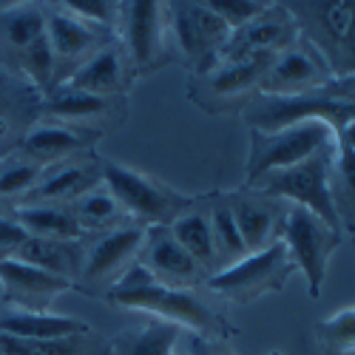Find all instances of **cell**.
<instances>
[{"label":"cell","mask_w":355,"mask_h":355,"mask_svg":"<svg viewBox=\"0 0 355 355\" xmlns=\"http://www.w3.org/2000/svg\"><path fill=\"white\" fill-rule=\"evenodd\" d=\"M336 148H341V151H352V154H355V123H347V125L336 134Z\"/></svg>","instance_id":"cell-39"},{"label":"cell","mask_w":355,"mask_h":355,"mask_svg":"<svg viewBox=\"0 0 355 355\" xmlns=\"http://www.w3.org/2000/svg\"><path fill=\"white\" fill-rule=\"evenodd\" d=\"M250 125L253 131H276L302 120H318L327 123L336 134L355 123V77H344L338 83H327L307 94L293 97H268L259 94V100L250 108Z\"/></svg>","instance_id":"cell-2"},{"label":"cell","mask_w":355,"mask_h":355,"mask_svg":"<svg viewBox=\"0 0 355 355\" xmlns=\"http://www.w3.org/2000/svg\"><path fill=\"white\" fill-rule=\"evenodd\" d=\"M120 205L105 188H94L71 202V216L80 222V227H105L120 216Z\"/></svg>","instance_id":"cell-26"},{"label":"cell","mask_w":355,"mask_h":355,"mask_svg":"<svg viewBox=\"0 0 355 355\" xmlns=\"http://www.w3.org/2000/svg\"><path fill=\"white\" fill-rule=\"evenodd\" d=\"M324 151H336V131L318 120H302L276 131H250L248 180L256 182Z\"/></svg>","instance_id":"cell-3"},{"label":"cell","mask_w":355,"mask_h":355,"mask_svg":"<svg viewBox=\"0 0 355 355\" xmlns=\"http://www.w3.org/2000/svg\"><path fill=\"white\" fill-rule=\"evenodd\" d=\"M208 9L230 26V32H236V28H242L245 23L256 20L268 9V3H256V0H208Z\"/></svg>","instance_id":"cell-34"},{"label":"cell","mask_w":355,"mask_h":355,"mask_svg":"<svg viewBox=\"0 0 355 355\" xmlns=\"http://www.w3.org/2000/svg\"><path fill=\"white\" fill-rule=\"evenodd\" d=\"M103 108H105L103 97L83 94V92H74V88H66V85L49 103V114L60 116V120H85V116H97Z\"/></svg>","instance_id":"cell-30"},{"label":"cell","mask_w":355,"mask_h":355,"mask_svg":"<svg viewBox=\"0 0 355 355\" xmlns=\"http://www.w3.org/2000/svg\"><path fill=\"white\" fill-rule=\"evenodd\" d=\"M145 268L154 273L157 282L168 287H188L202 276V268L191 259V253L173 239L171 227H154L145 233Z\"/></svg>","instance_id":"cell-12"},{"label":"cell","mask_w":355,"mask_h":355,"mask_svg":"<svg viewBox=\"0 0 355 355\" xmlns=\"http://www.w3.org/2000/svg\"><path fill=\"white\" fill-rule=\"evenodd\" d=\"M80 145H83V137L66 125H37L35 131L26 134L23 151L32 162L46 165V162H57L74 154Z\"/></svg>","instance_id":"cell-24"},{"label":"cell","mask_w":355,"mask_h":355,"mask_svg":"<svg viewBox=\"0 0 355 355\" xmlns=\"http://www.w3.org/2000/svg\"><path fill=\"white\" fill-rule=\"evenodd\" d=\"M54 63H57V57H54L49 40H46V35L37 37L32 46H26V49L20 51V66H23V71L32 77L37 85H46V83L51 80Z\"/></svg>","instance_id":"cell-31"},{"label":"cell","mask_w":355,"mask_h":355,"mask_svg":"<svg viewBox=\"0 0 355 355\" xmlns=\"http://www.w3.org/2000/svg\"><path fill=\"white\" fill-rule=\"evenodd\" d=\"M43 176V165L23 159V162H12L9 168L0 171V196H17V193H28Z\"/></svg>","instance_id":"cell-32"},{"label":"cell","mask_w":355,"mask_h":355,"mask_svg":"<svg viewBox=\"0 0 355 355\" xmlns=\"http://www.w3.org/2000/svg\"><path fill=\"white\" fill-rule=\"evenodd\" d=\"M293 261L295 270L304 273L307 293L318 299L324 284H327V270H330V256L336 253L341 242V230L330 227L304 208H293L284 216L282 225V239H279Z\"/></svg>","instance_id":"cell-5"},{"label":"cell","mask_w":355,"mask_h":355,"mask_svg":"<svg viewBox=\"0 0 355 355\" xmlns=\"http://www.w3.org/2000/svg\"><path fill=\"white\" fill-rule=\"evenodd\" d=\"M123 80V60L116 49H103L97 51L94 57L74 71V77L66 80V88H74V92H83V94H94V97H103L111 94L116 85Z\"/></svg>","instance_id":"cell-20"},{"label":"cell","mask_w":355,"mask_h":355,"mask_svg":"<svg viewBox=\"0 0 355 355\" xmlns=\"http://www.w3.org/2000/svg\"><path fill=\"white\" fill-rule=\"evenodd\" d=\"M100 182V171L92 165H66L60 171H51L40 176V182L28 191V205H57V202H74L83 193L94 191Z\"/></svg>","instance_id":"cell-17"},{"label":"cell","mask_w":355,"mask_h":355,"mask_svg":"<svg viewBox=\"0 0 355 355\" xmlns=\"http://www.w3.org/2000/svg\"><path fill=\"white\" fill-rule=\"evenodd\" d=\"M336 162L341 168V176L344 182L349 185V191L355 193V154L352 151H341V148H336Z\"/></svg>","instance_id":"cell-38"},{"label":"cell","mask_w":355,"mask_h":355,"mask_svg":"<svg viewBox=\"0 0 355 355\" xmlns=\"http://www.w3.org/2000/svg\"><path fill=\"white\" fill-rule=\"evenodd\" d=\"M0 355H77V347H74L71 338H63V341H28V338L0 336Z\"/></svg>","instance_id":"cell-33"},{"label":"cell","mask_w":355,"mask_h":355,"mask_svg":"<svg viewBox=\"0 0 355 355\" xmlns=\"http://www.w3.org/2000/svg\"><path fill=\"white\" fill-rule=\"evenodd\" d=\"M211 233H214V248H216V256H225L227 264L239 261L248 256L245 245H242V236L236 230V222H233V214L230 208H216L211 211ZM225 264V268H227Z\"/></svg>","instance_id":"cell-29"},{"label":"cell","mask_w":355,"mask_h":355,"mask_svg":"<svg viewBox=\"0 0 355 355\" xmlns=\"http://www.w3.org/2000/svg\"><path fill=\"white\" fill-rule=\"evenodd\" d=\"M318 338L336 355L355 352V307H344L318 324Z\"/></svg>","instance_id":"cell-28"},{"label":"cell","mask_w":355,"mask_h":355,"mask_svg":"<svg viewBox=\"0 0 355 355\" xmlns=\"http://www.w3.org/2000/svg\"><path fill=\"white\" fill-rule=\"evenodd\" d=\"M336 162V151L315 154L293 168L273 171L261 176L253 185H259L261 193L276 196V199H290L295 208H304L330 227L341 230L338 225V211H336V196L330 185V168Z\"/></svg>","instance_id":"cell-4"},{"label":"cell","mask_w":355,"mask_h":355,"mask_svg":"<svg viewBox=\"0 0 355 355\" xmlns=\"http://www.w3.org/2000/svg\"><path fill=\"white\" fill-rule=\"evenodd\" d=\"M12 259H20L26 264H32V268H40L51 276H60L69 282L83 276V264H85V256H83L77 242L43 239V236H28V239L12 253Z\"/></svg>","instance_id":"cell-14"},{"label":"cell","mask_w":355,"mask_h":355,"mask_svg":"<svg viewBox=\"0 0 355 355\" xmlns=\"http://www.w3.org/2000/svg\"><path fill=\"white\" fill-rule=\"evenodd\" d=\"M108 299L128 310H142L154 315L157 321L176 324L180 330H188L193 336H205L219 330V318L202 299L188 290V287H168L154 279V273L145 264H131L108 293Z\"/></svg>","instance_id":"cell-1"},{"label":"cell","mask_w":355,"mask_h":355,"mask_svg":"<svg viewBox=\"0 0 355 355\" xmlns=\"http://www.w3.org/2000/svg\"><path fill=\"white\" fill-rule=\"evenodd\" d=\"M236 230L242 236V245L248 253H259L264 248L273 245V227H276V216L261 208L256 202H239L236 208H230Z\"/></svg>","instance_id":"cell-25"},{"label":"cell","mask_w":355,"mask_h":355,"mask_svg":"<svg viewBox=\"0 0 355 355\" xmlns=\"http://www.w3.org/2000/svg\"><path fill=\"white\" fill-rule=\"evenodd\" d=\"M63 12L92 23V26H105L114 17V3H105V0H66Z\"/></svg>","instance_id":"cell-35"},{"label":"cell","mask_w":355,"mask_h":355,"mask_svg":"<svg viewBox=\"0 0 355 355\" xmlns=\"http://www.w3.org/2000/svg\"><path fill=\"white\" fill-rule=\"evenodd\" d=\"M173 355H176V352H173Z\"/></svg>","instance_id":"cell-41"},{"label":"cell","mask_w":355,"mask_h":355,"mask_svg":"<svg viewBox=\"0 0 355 355\" xmlns=\"http://www.w3.org/2000/svg\"><path fill=\"white\" fill-rule=\"evenodd\" d=\"M171 28L180 49L196 63H216L230 37V26L208 9V3H171Z\"/></svg>","instance_id":"cell-10"},{"label":"cell","mask_w":355,"mask_h":355,"mask_svg":"<svg viewBox=\"0 0 355 355\" xmlns=\"http://www.w3.org/2000/svg\"><path fill=\"white\" fill-rule=\"evenodd\" d=\"M270 355H282V352H270Z\"/></svg>","instance_id":"cell-40"},{"label":"cell","mask_w":355,"mask_h":355,"mask_svg":"<svg viewBox=\"0 0 355 355\" xmlns=\"http://www.w3.org/2000/svg\"><path fill=\"white\" fill-rule=\"evenodd\" d=\"M273 60L276 54H250L230 63H219L211 71V92L219 97H233V94H248L253 88H261V80L273 66Z\"/></svg>","instance_id":"cell-18"},{"label":"cell","mask_w":355,"mask_h":355,"mask_svg":"<svg viewBox=\"0 0 355 355\" xmlns=\"http://www.w3.org/2000/svg\"><path fill=\"white\" fill-rule=\"evenodd\" d=\"M74 282L51 276L20 259H0V293L15 310H46L57 295L71 290Z\"/></svg>","instance_id":"cell-11"},{"label":"cell","mask_w":355,"mask_h":355,"mask_svg":"<svg viewBox=\"0 0 355 355\" xmlns=\"http://www.w3.org/2000/svg\"><path fill=\"white\" fill-rule=\"evenodd\" d=\"M295 40H299L295 15L282 6H276V9L268 6L256 20L230 32V37H227L225 49L219 51L214 66L239 60V57H250V54H279V51L290 49Z\"/></svg>","instance_id":"cell-9"},{"label":"cell","mask_w":355,"mask_h":355,"mask_svg":"<svg viewBox=\"0 0 355 355\" xmlns=\"http://www.w3.org/2000/svg\"><path fill=\"white\" fill-rule=\"evenodd\" d=\"M100 180L123 211H128L139 219H148V222H159L182 205L180 196H173L168 188L157 185L151 176L131 171L125 165H116V162L103 165Z\"/></svg>","instance_id":"cell-8"},{"label":"cell","mask_w":355,"mask_h":355,"mask_svg":"<svg viewBox=\"0 0 355 355\" xmlns=\"http://www.w3.org/2000/svg\"><path fill=\"white\" fill-rule=\"evenodd\" d=\"M188 355H233L227 347L211 341V338H205V336H188Z\"/></svg>","instance_id":"cell-37"},{"label":"cell","mask_w":355,"mask_h":355,"mask_svg":"<svg viewBox=\"0 0 355 355\" xmlns=\"http://www.w3.org/2000/svg\"><path fill=\"white\" fill-rule=\"evenodd\" d=\"M3 35L9 46L23 51L26 46H32L37 37L46 35V15L35 6H17L3 12Z\"/></svg>","instance_id":"cell-27"},{"label":"cell","mask_w":355,"mask_h":355,"mask_svg":"<svg viewBox=\"0 0 355 355\" xmlns=\"http://www.w3.org/2000/svg\"><path fill=\"white\" fill-rule=\"evenodd\" d=\"M182 330L168 321H151L148 327L125 333L114 341L111 355H173Z\"/></svg>","instance_id":"cell-22"},{"label":"cell","mask_w":355,"mask_h":355,"mask_svg":"<svg viewBox=\"0 0 355 355\" xmlns=\"http://www.w3.org/2000/svg\"><path fill=\"white\" fill-rule=\"evenodd\" d=\"M88 324L71 315H57L49 310H9L0 313V336L28 341H63L83 336Z\"/></svg>","instance_id":"cell-13"},{"label":"cell","mask_w":355,"mask_h":355,"mask_svg":"<svg viewBox=\"0 0 355 355\" xmlns=\"http://www.w3.org/2000/svg\"><path fill=\"white\" fill-rule=\"evenodd\" d=\"M26 239H28V233L17 219H0V250L3 253L12 256Z\"/></svg>","instance_id":"cell-36"},{"label":"cell","mask_w":355,"mask_h":355,"mask_svg":"<svg viewBox=\"0 0 355 355\" xmlns=\"http://www.w3.org/2000/svg\"><path fill=\"white\" fill-rule=\"evenodd\" d=\"M46 40L57 60H74L97 43V28L60 9L46 17Z\"/></svg>","instance_id":"cell-19"},{"label":"cell","mask_w":355,"mask_h":355,"mask_svg":"<svg viewBox=\"0 0 355 355\" xmlns=\"http://www.w3.org/2000/svg\"><path fill=\"white\" fill-rule=\"evenodd\" d=\"M293 261L282 242H273L259 253H248L245 259L227 264L219 273L208 279V287L225 299H233L239 304H250L264 293H276L287 284L293 273Z\"/></svg>","instance_id":"cell-6"},{"label":"cell","mask_w":355,"mask_h":355,"mask_svg":"<svg viewBox=\"0 0 355 355\" xmlns=\"http://www.w3.org/2000/svg\"><path fill=\"white\" fill-rule=\"evenodd\" d=\"M330 60L310 40H295L290 49L279 51L273 66L261 80L259 94L268 97H293L307 94L333 80Z\"/></svg>","instance_id":"cell-7"},{"label":"cell","mask_w":355,"mask_h":355,"mask_svg":"<svg viewBox=\"0 0 355 355\" xmlns=\"http://www.w3.org/2000/svg\"><path fill=\"white\" fill-rule=\"evenodd\" d=\"M125 43L137 66H151L162 49V6L137 0L125 6Z\"/></svg>","instance_id":"cell-16"},{"label":"cell","mask_w":355,"mask_h":355,"mask_svg":"<svg viewBox=\"0 0 355 355\" xmlns=\"http://www.w3.org/2000/svg\"><path fill=\"white\" fill-rule=\"evenodd\" d=\"M171 233H173V239L191 253V259L199 264L202 270L214 268L216 248H214V233H211L208 214H199V211L180 214L171 225Z\"/></svg>","instance_id":"cell-23"},{"label":"cell","mask_w":355,"mask_h":355,"mask_svg":"<svg viewBox=\"0 0 355 355\" xmlns=\"http://www.w3.org/2000/svg\"><path fill=\"white\" fill-rule=\"evenodd\" d=\"M28 236H43V239H66L77 242L83 236L80 222L71 216V211L57 208V205H20L15 216Z\"/></svg>","instance_id":"cell-21"},{"label":"cell","mask_w":355,"mask_h":355,"mask_svg":"<svg viewBox=\"0 0 355 355\" xmlns=\"http://www.w3.org/2000/svg\"><path fill=\"white\" fill-rule=\"evenodd\" d=\"M145 227H116V230H108L103 239L92 248V253L85 256V264H83V276L85 279H105L111 273H116L125 264L142 250L145 245Z\"/></svg>","instance_id":"cell-15"}]
</instances>
